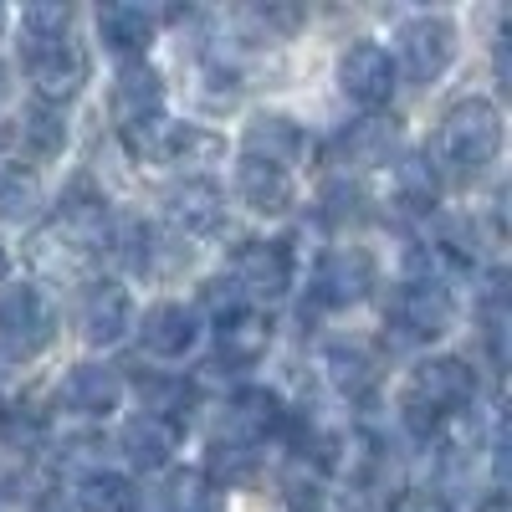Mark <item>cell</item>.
<instances>
[{"mask_svg":"<svg viewBox=\"0 0 512 512\" xmlns=\"http://www.w3.org/2000/svg\"><path fill=\"white\" fill-rule=\"evenodd\" d=\"M497 154H502V113L487 98H466V103H456L441 118V128H436V164L446 169V175L472 180Z\"/></svg>","mask_w":512,"mask_h":512,"instance_id":"1","label":"cell"},{"mask_svg":"<svg viewBox=\"0 0 512 512\" xmlns=\"http://www.w3.org/2000/svg\"><path fill=\"white\" fill-rule=\"evenodd\" d=\"M472 400H477V369L466 359L441 354V359L415 364V374L405 384V420L415 431H436L441 420L461 415Z\"/></svg>","mask_w":512,"mask_h":512,"instance_id":"2","label":"cell"},{"mask_svg":"<svg viewBox=\"0 0 512 512\" xmlns=\"http://www.w3.org/2000/svg\"><path fill=\"white\" fill-rule=\"evenodd\" d=\"M123 144L134 159H149V164H175V169H195V164H216L226 154V139L210 134L200 123H169L164 113L149 118V123H134L123 128Z\"/></svg>","mask_w":512,"mask_h":512,"instance_id":"3","label":"cell"},{"mask_svg":"<svg viewBox=\"0 0 512 512\" xmlns=\"http://www.w3.org/2000/svg\"><path fill=\"white\" fill-rule=\"evenodd\" d=\"M57 338V308L41 287H11L0 297V354L6 359H36Z\"/></svg>","mask_w":512,"mask_h":512,"instance_id":"4","label":"cell"},{"mask_svg":"<svg viewBox=\"0 0 512 512\" xmlns=\"http://www.w3.org/2000/svg\"><path fill=\"white\" fill-rule=\"evenodd\" d=\"M451 287L446 282H425V277H405V287L390 303V323L405 344H431L451 328Z\"/></svg>","mask_w":512,"mask_h":512,"instance_id":"5","label":"cell"},{"mask_svg":"<svg viewBox=\"0 0 512 512\" xmlns=\"http://www.w3.org/2000/svg\"><path fill=\"white\" fill-rule=\"evenodd\" d=\"M26 72L36 82L41 108H52V103H67L82 93V82H88V52L72 36L47 41V47H26Z\"/></svg>","mask_w":512,"mask_h":512,"instance_id":"6","label":"cell"},{"mask_svg":"<svg viewBox=\"0 0 512 512\" xmlns=\"http://www.w3.org/2000/svg\"><path fill=\"white\" fill-rule=\"evenodd\" d=\"M456 57V26L446 16H415L400 26V67L410 82H436Z\"/></svg>","mask_w":512,"mask_h":512,"instance_id":"7","label":"cell"},{"mask_svg":"<svg viewBox=\"0 0 512 512\" xmlns=\"http://www.w3.org/2000/svg\"><path fill=\"white\" fill-rule=\"evenodd\" d=\"M338 88H344L359 108H384L395 93V62L379 41H354L338 57Z\"/></svg>","mask_w":512,"mask_h":512,"instance_id":"8","label":"cell"},{"mask_svg":"<svg viewBox=\"0 0 512 512\" xmlns=\"http://www.w3.org/2000/svg\"><path fill=\"white\" fill-rule=\"evenodd\" d=\"M231 282L236 292L246 297V303H272V297L287 292L292 282V262H287V246L282 241H246L236 251V262H231Z\"/></svg>","mask_w":512,"mask_h":512,"instance_id":"9","label":"cell"},{"mask_svg":"<svg viewBox=\"0 0 512 512\" xmlns=\"http://www.w3.org/2000/svg\"><path fill=\"white\" fill-rule=\"evenodd\" d=\"M369 287H374V262H369V251L338 246V251L323 256L318 272H313V303H318V308H349V303H359Z\"/></svg>","mask_w":512,"mask_h":512,"instance_id":"10","label":"cell"},{"mask_svg":"<svg viewBox=\"0 0 512 512\" xmlns=\"http://www.w3.org/2000/svg\"><path fill=\"white\" fill-rule=\"evenodd\" d=\"M164 210L185 236H216L226 226V195L210 180H180L164 190Z\"/></svg>","mask_w":512,"mask_h":512,"instance_id":"11","label":"cell"},{"mask_svg":"<svg viewBox=\"0 0 512 512\" xmlns=\"http://www.w3.org/2000/svg\"><path fill=\"white\" fill-rule=\"evenodd\" d=\"M164 113V77L149 62H123L113 77V118L118 128H134Z\"/></svg>","mask_w":512,"mask_h":512,"instance_id":"12","label":"cell"},{"mask_svg":"<svg viewBox=\"0 0 512 512\" xmlns=\"http://www.w3.org/2000/svg\"><path fill=\"white\" fill-rule=\"evenodd\" d=\"M134 328V303L118 282H88L82 292V338L88 344H118Z\"/></svg>","mask_w":512,"mask_h":512,"instance_id":"13","label":"cell"},{"mask_svg":"<svg viewBox=\"0 0 512 512\" xmlns=\"http://www.w3.org/2000/svg\"><path fill=\"white\" fill-rule=\"evenodd\" d=\"M195 338H200V323L185 303H154L139 323V344L154 354V359H180L195 349Z\"/></svg>","mask_w":512,"mask_h":512,"instance_id":"14","label":"cell"},{"mask_svg":"<svg viewBox=\"0 0 512 512\" xmlns=\"http://www.w3.org/2000/svg\"><path fill=\"white\" fill-rule=\"evenodd\" d=\"M118 400H123V384H118V374L103 369V364H77V369L62 379V405H67L72 415L103 420V415L118 410Z\"/></svg>","mask_w":512,"mask_h":512,"instance_id":"15","label":"cell"},{"mask_svg":"<svg viewBox=\"0 0 512 512\" xmlns=\"http://www.w3.org/2000/svg\"><path fill=\"white\" fill-rule=\"evenodd\" d=\"M236 195L251 205V210H262V216H282V210L292 205V169H277L267 159H246L236 164Z\"/></svg>","mask_w":512,"mask_h":512,"instance_id":"16","label":"cell"},{"mask_svg":"<svg viewBox=\"0 0 512 512\" xmlns=\"http://www.w3.org/2000/svg\"><path fill=\"white\" fill-rule=\"evenodd\" d=\"M303 149H308V139L287 113H262L246 123V159H267V164L287 169L292 159H303Z\"/></svg>","mask_w":512,"mask_h":512,"instance_id":"17","label":"cell"},{"mask_svg":"<svg viewBox=\"0 0 512 512\" xmlns=\"http://www.w3.org/2000/svg\"><path fill=\"white\" fill-rule=\"evenodd\" d=\"M154 31H159V21H154L144 6H123V0H118V6H103V11H98V36H103V47L118 52V57L144 62Z\"/></svg>","mask_w":512,"mask_h":512,"instance_id":"18","label":"cell"},{"mask_svg":"<svg viewBox=\"0 0 512 512\" xmlns=\"http://www.w3.org/2000/svg\"><path fill=\"white\" fill-rule=\"evenodd\" d=\"M93 262H98V256H93L88 246H77L72 236H62L57 226H47V231L31 236V267L47 272L52 282H82Z\"/></svg>","mask_w":512,"mask_h":512,"instance_id":"19","label":"cell"},{"mask_svg":"<svg viewBox=\"0 0 512 512\" xmlns=\"http://www.w3.org/2000/svg\"><path fill=\"white\" fill-rule=\"evenodd\" d=\"M180 446V425H169L159 415H134L123 425V451L134 466H144V472H159V466H169V456H175Z\"/></svg>","mask_w":512,"mask_h":512,"instance_id":"20","label":"cell"},{"mask_svg":"<svg viewBox=\"0 0 512 512\" xmlns=\"http://www.w3.org/2000/svg\"><path fill=\"white\" fill-rule=\"evenodd\" d=\"M267 344H272V323L256 313V308H241V313H231V318H221L216 323V349H221V359L226 364H256L267 354Z\"/></svg>","mask_w":512,"mask_h":512,"instance_id":"21","label":"cell"},{"mask_svg":"<svg viewBox=\"0 0 512 512\" xmlns=\"http://www.w3.org/2000/svg\"><path fill=\"white\" fill-rule=\"evenodd\" d=\"M282 425H287V405H282L272 390H241V395L231 400V431H236V441H246V446L277 436Z\"/></svg>","mask_w":512,"mask_h":512,"instance_id":"22","label":"cell"},{"mask_svg":"<svg viewBox=\"0 0 512 512\" xmlns=\"http://www.w3.org/2000/svg\"><path fill=\"white\" fill-rule=\"evenodd\" d=\"M323 369H328L333 390L344 395V400H364L374 384H379V359L364 344H333L328 359H323Z\"/></svg>","mask_w":512,"mask_h":512,"instance_id":"23","label":"cell"},{"mask_svg":"<svg viewBox=\"0 0 512 512\" xmlns=\"http://www.w3.org/2000/svg\"><path fill=\"white\" fill-rule=\"evenodd\" d=\"M16 149H21L31 164L57 159V154L67 149V123H62V113H52V108H31V113L21 118V128H16Z\"/></svg>","mask_w":512,"mask_h":512,"instance_id":"24","label":"cell"},{"mask_svg":"<svg viewBox=\"0 0 512 512\" xmlns=\"http://www.w3.org/2000/svg\"><path fill=\"white\" fill-rule=\"evenodd\" d=\"M77 512H139V492L118 472H88L77 487Z\"/></svg>","mask_w":512,"mask_h":512,"instance_id":"25","label":"cell"},{"mask_svg":"<svg viewBox=\"0 0 512 512\" xmlns=\"http://www.w3.org/2000/svg\"><path fill=\"white\" fill-rule=\"evenodd\" d=\"M390 185H395V200H400L405 210H431V205H436V190H441L431 159H420V154H410V159L395 164V180H390Z\"/></svg>","mask_w":512,"mask_h":512,"instance_id":"26","label":"cell"},{"mask_svg":"<svg viewBox=\"0 0 512 512\" xmlns=\"http://www.w3.org/2000/svg\"><path fill=\"white\" fill-rule=\"evenodd\" d=\"M395 149V118H364L354 134H344V159L349 164H384Z\"/></svg>","mask_w":512,"mask_h":512,"instance_id":"27","label":"cell"},{"mask_svg":"<svg viewBox=\"0 0 512 512\" xmlns=\"http://www.w3.org/2000/svg\"><path fill=\"white\" fill-rule=\"evenodd\" d=\"M72 26V11L62 0H36V6L21 11V52L26 47H47V41H62Z\"/></svg>","mask_w":512,"mask_h":512,"instance_id":"28","label":"cell"},{"mask_svg":"<svg viewBox=\"0 0 512 512\" xmlns=\"http://www.w3.org/2000/svg\"><path fill=\"white\" fill-rule=\"evenodd\" d=\"M251 466H256V451L246 441H216V446H210V472H200V477L216 492H226L231 482L251 477Z\"/></svg>","mask_w":512,"mask_h":512,"instance_id":"29","label":"cell"},{"mask_svg":"<svg viewBox=\"0 0 512 512\" xmlns=\"http://www.w3.org/2000/svg\"><path fill=\"white\" fill-rule=\"evenodd\" d=\"M36 205H41L36 180L21 169H0V221H26L36 216Z\"/></svg>","mask_w":512,"mask_h":512,"instance_id":"30","label":"cell"},{"mask_svg":"<svg viewBox=\"0 0 512 512\" xmlns=\"http://www.w3.org/2000/svg\"><path fill=\"white\" fill-rule=\"evenodd\" d=\"M169 512H221V492L200 472H185V477H175V487H169Z\"/></svg>","mask_w":512,"mask_h":512,"instance_id":"31","label":"cell"},{"mask_svg":"<svg viewBox=\"0 0 512 512\" xmlns=\"http://www.w3.org/2000/svg\"><path fill=\"white\" fill-rule=\"evenodd\" d=\"M282 487H287L292 512H318V502H323V472H318V466L292 461V466H287V477H282Z\"/></svg>","mask_w":512,"mask_h":512,"instance_id":"32","label":"cell"},{"mask_svg":"<svg viewBox=\"0 0 512 512\" xmlns=\"http://www.w3.org/2000/svg\"><path fill=\"white\" fill-rule=\"evenodd\" d=\"M205 308L216 313V323H221V318H231V313H241L251 303L236 292V282H205Z\"/></svg>","mask_w":512,"mask_h":512,"instance_id":"33","label":"cell"},{"mask_svg":"<svg viewBox=\"0 0 512 512\" xmlns=\"http://www.w3.org/2000/svg\"><path fill=\"white\" fill-rule=\"evenodd\" d=\"M390 512H451V502L436 497V492H400L390 502Z\"/></svg>","mask_w":512,"mask_h":512,"instance_id":"34","label":"cell"},{"mask_svg":"<svg viewBox=\"0 0 512 512\" xmlns=\"http://www.w3.org/2000/svg\"><path fill=\"white\" fill-rule=\"evenodd\" d=\"M31 512H77V502H67L62 492H47V497H36Z\"/></svg>","mask_w":512,"mask_h":512,"instance_id":"35","label":"cell"},{"mask_svg":"<svg viewBox=\"0 0 512 512\" xmlns=\"http://www.w3.org/2000/svg\"><path fill=\"white\" fill-rule=\"evenodd\" d=\"M11 272V251H6V241H0V277Z\"/></svg>","mask_w":512,"mask_h":512,"instance_id":"36","label":"cell"},{"mask_svg":"<svg viewBox=\"0 0 512 512\" xmlns=\"http://www.w3.org/2000/svg\"><path fill=\"white\" fill-rule=\"evenodd\" d=\"M0 98H6V67H0Z\"/></svg>","mask_w":512,"mask_h":512,"instance_id":"37","label":"cell"},{"mask_svg":"<svg viewBox=\"0 0 512 512\" xmlns=\"http://www.w3.org/2000/svg\"><path fill=\"white\" fill-rule=\"evenodd\" d=\"M0 21H6V16H0Z\"/></svg>","mask_w":512,"mask_h":512,"instance_id":"38","label":"cell"}]
</instances>
